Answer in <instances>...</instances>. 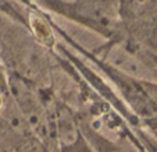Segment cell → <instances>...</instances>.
<instances>
[{"label": "cell", "instance_id": "1", "mask_svg": "<svg viewBox=\"0 0 157 152\" xmlns=\"http://www.w3.org/2000/svg\"><path fill=\"white\" fill-rule=\"evenodd\" d=\"M122 7L132 36L157 52V0H122Z\"/></svg>", "mask_w": 157, "mask_h": 152}]
</instances>
